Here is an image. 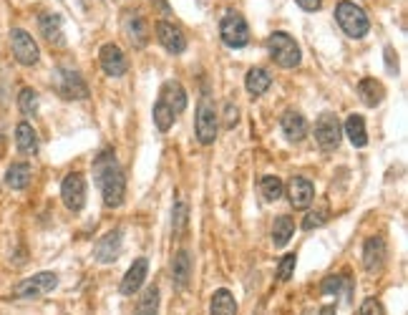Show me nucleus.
Listing matches in <instances>:
<instances>
[{
  "label": "nucleus",
  "mask_w": 408,
  "mask_h": 315,
  "mask_svg": "<svg viewBox=\"0 0 408 315\" xmlns=\"http://www.w3.org/2000/svg\"><path fill=\"white\" fill-rule=\"evenodd\" d=\"M343 283H346V277L343 275H328L325 280H323V288H321L323 295H338Z\"/></svg>",
  "instance_id": "obj_36"
},
{
  "label": "nucleus",
  "mask_w": 408,
  "mask_h": 315,
  "mask_svg": "<svg viewBox=\"0 0 408 315\" xmlns=\"http://www.w3.org/2000/svg\"><path fill=\"white\" fill-rule=\"evenodd\" d=\"M94 174H96V184L101 189V197H104V204L108 209L121 207L126 195V176L121 172L119 162L113 157V151H101L99 157L94 159Z\"/></svg>",
  "instance_id": "obj_1"
},
{
  "label": "nucleus",
  "mask_w": 408,
  "mask_h": 315,
  "mask_svg": "<svg viewBox=\"0 0 408 315\" xmlns=\"http://www.w3.org/2000/svg\"><path fill=\"white\" fill-rule=\"evenodd\" d=\"M302 315H315V313H313V310H305V313H302Z\"/></svg>",
  "instance_id": "obj_43"
},
{
  "label": "nucleus",
  "mask_w": 408,
  "mask_h": 315,
  "mask_svg": "<svg viewBox=\"0 0 408 315\" xmlns=\"http://www.w3.org/2000/svg\"><path fill=\"white\" fill-rule=\"evenodd\" d=\"M99 61H101V69L106 71L111 78H121L126 74V56L121 53V48L116 43L101 46Z\"/></svg>",
  "instance_id": "obj_15"
},
{
  "label": "nucleus",
  "mask_w": 408,
  "mask_h": 315,
  "mask_svg": "<svg viewBox=\"0 0 408 315\" xmlns=\"http://www.w3.org/2000/svg\"><path fill=\"white\" fill-rule=\"evenodd\" d=\"M358 315H384V305H381L376 298H368V300L360 305Z\"/></svg>",
  "instance_id": "obj_37"
},
{
  "label": "nucleus",
  "mask_w": 408,
  "mask_h": 315,
  "mask_svg": "<svg viewBox=\"0 0 408 315\" xmlns=\"http://www.w3.org/2000/svg\"><path fill=\"white\" fill-rule=\"evenodd\" d=\"M31 164H25V162H15L8 167L6 172V184L10 189H25L28 184H31Z\"/></svg>",
  "instance_id": "obj_27"
},
{
  "label": "nucleus",
  "mask_w": 408,
  "mask_h": 315,
  "mask_svg": "<svg viewBox=\"0 0 408 315\" xmlns=\"http://www.w3.org/2000/svg\"><path fill=\"white\" fill-rule=\"evenodd\" d=\"M61 200L69 212H81L86 207V179L78 172H71L61 182Z\"/></svg>",
  "instance_id": "obj_8"
},
{
  "label": "nucleus",
  "mask_w": 408,
  "mask_h": 315,
  "mask_svg": "<svg viewBox=\"0 0 408 315\" xmlns=\"http://www.w3.org/2000/svg\"><path fill=\"white\" fill-rule=\"evenodd\" d=\"M220 36L225 41V46H230V48H245L250 43V25H247V20L239 13L227 10L220 23Z\"/></svg>",
  "instance_id": "obj_6"
},
{
  "label": "nucleus",
  "mask_w": 408,
  "mask_h": 315,
  "mask_svg": "<svg viewBox=\"0 0 408 315\" xmlns=\"http://www.w3.org/2000/svg\"><path fill=\"white\" fill-rule=\"evenodd\" d=\"M358 96H360V101H363L365 106H371V108H376L381 101L386 99V88H384V83L381 81H376V78H360V83H358Z\"/></svg>",
  "instance_id": "obj_23"
},
{
  "label": "nucleus",
  "mask_w": 408,
  "mask_h": 315,
  "mask_svg": "<svg viewBox=\"0 0 408 315\" xmlns=\"http://www.w3.org/2000/svg\"><path fill=\"white\" fill-rule=\"evenodd\" d=\"M157 38L159 43L169 53H174V56L184 53V48H187V38H184L182 28H176L174 23H167V20H159L157 23Z\"/></svg>",
  "instance_id": "obj_14"
},
{
  "label": "nucleus",
  "mask_w": 408,
  "mask_h": 315,
  "mask_svg": "<svg viewBox=\"0 0 408 315\" xmlns=\"http://www.w3.org/2000/svg\"><path fill=\"white\" fill-rule=\"evenodd\" d=\"M335 18H338V25L343 28V33L351 38H363L365 33L371 31L368 15L353 0H340L338 8H335Z\"/></svg>",
  "instance_id": "obj_3"
},
{
  "label": "nucleus",
  "mask_w": 408,
  "mask_h": 315,
  "mask_svg": "<svg viewBox=\"0 0 408 315\" xmlns=\"http://www.w3.org/2000/svg\"><path fill=\"white\" fill-rule=\"evenodd\" d=\"M10 48L13 56L20 66H36L38 58H41V50H38V43L33 41V36L23 28H13L10 31Z\"/></svg>",
  "instance_id": "obj_9"
},
{
  "label": "nucleus",
  "mask_w": 408,
  "mask_h": 315,
  "mask_svg": "<svg viewBox=\"0 0 408 315\" xmlns=\"http://www.w3.org/2000/svg\"><path fill=\"white\" fill-rule=\"evenodd\" d=\"M38 31L43 33V38L48 41V43H63V20L58 13H41L38 15Z\"/></svg>",
  "instance_id": "obj_20"
},
{
  "label": "nucleus",
  "mask_w": 408,
  "mask_h": 315,
  "mask_svg": "<svg viewBox=\"0 0 408 315\" xmlns=\"http://www.w3.org/2000/svg\"><path fill=\"white\" fill-rule=\"evenodd\" d=\"M217 129H220V121H217V106L209 96H202L199 106H197V119H195V134L197 141L202 146L214 144L217 139Z\"/></svg>",
  "instance_id": "obj_4"
},
{
  "label": "nucleus",
  "mask_w": 408,
  "mask_h": 315,
  "mask_svg": "<svg viewBox=\"0 0 408 315\" xmlns=\"http://www.w3.org/2000/svg\"><path fill=\"white\" fill-rule=\"evenodd\" d=\"M56 86H58V94L63 99H71V101H83L88 99V83L81 78V74L73 69H61L56 76Z\"/></svg>",
  "instance_id": "obj_10"
},
{
  "label": "nucleus",
  "mask_w": 408,
  "mask_h": 315,
  "mask_svg": "<svg viewBox=\"0 0 408 315\" xmlns=\"http://www.w3.org/2000/svg\"><path fill=\"white\" fill-rule=\"evenodd\" d=\"M267 50H270L272 61H275L277 66H283V69H295L302 61L300 46H297V41L290 36V33H283V31L270 33V38H267Z\"/></svg>",
  "instance_id": "obj_2"
},
{
  "label": "nucleus",
  "mask_w": 408,
  "mask_h": 315,
  "mask_svg": "<svg viewBox=\"0 0 408 315\" xmlns=\"http://www.w3.org/2000/svg\"><path fill=\"white\" fill-rule=\"evenodd\" d=\"M285 195H288L290 204L295 209H308L315 200V187L310 179H305V176H293Z\"/></svg>",
  "instance_id": "obj_13"
},
{
  "label": "nucleus",
  "mask_w": 408,
  "mask_h": 315,
  "mask_svg": "<svg viewBox=\"0 0 408 315\" xmlns=\"http://www.w3.org/2000/svg\"><path fill=\"white\" fill-rule=\"evenodd\" d=\"M386 255H388V250H386L384 237H368L363 245V267L368 272L384 270Z\"/></svg>",
  "instance_id": "obj_17"
},
{
  "label": "nucleus",
  "mask_w": 408,
  "mask_h": 315,
  "mask_svg": "<svg viewBox=\"0 0 408 315\" xmlns=\"http://www.w3.org/2000/svg\"><path fill=\"white\" fill-rule=\"evenodd\" d=\"M56 285H58V275L45 270V272H38V275L20 280V283L13 288V295L20 298V300H36V298L48 295L50 290H56Z\"/></svg>",
  "instance_id": "obj_5"
},
{
  "label": "nucleus",
  "mask_w": 408,
  "mask_h": 315,
  "mask_svg": "<svg viewBox=\"0 0 408 315\" xmlns=\"http://www.w3.org/2000/svg\"><path fill=\"white\" fill-rule=\"evenodd\" d=\"M260 192L267 202H277L280 197L285 195V187H283V179L280 176H262V182H260Z\"/></svg>",
  "instance_id": "obj_32"
},
{
  "label": "nucleus",
  "mask_w": 408,
  "mask_h": 315,
  "mask_svg": "<svg viewBox=\"0 0 408 315\" xmlns=\"http://www.w3.org/2000/svg\"><path fill=\"white\" fill-rule=\"evenodd\" d=\"M15 146H18V151L25 154V157H36L38 154L36 129H33L28 121H20V124L15 126Z\"/></svg>",
  "instance_id": "obj_22"
},
{
  "label": "nucleus",
  "mask_w": 408,
  "mask_h": 315,
  "mask_svg": "<svg viewBox=\"0 0 408 315\" xmlns=\"http://www.w3.org/2000/svg\"><path fill=\"white\" fill-rule=\"evenodd\" d=\"M151 3H154L162 13H169V3H167V0H151Z\"/></svg>",
  "instance_id": "obj_41"
},
{
  "label": "nucleus",
  "mask_w": 408,
  "mask_h": 315,
  "mask_svg": "<svg viewBox=\"0 0 408 315\" xmlns=\"http://www.w3.org/2000/svg\"><path fill=\"white\" fill-rule=\"evenodd\" d=\"M121 245H124L121 230H111V232L101 234V239L94 245L96 262H101V265L116 262V260H119V255H121Z\"/></svg>",
  "instance_id": "obj_12"
},
{
  "label": "nucleus",
  "mask_w": 408,
  "mask_h": 315,
  "mask_svg": "<svg viewBox=\"0 0 408 315\" xmlns=\"http://www.w3.org/2000/svg\"><path fill=\"white\" fill-rule=\"evenodd\" d=\"M121 28H124L126 38H129V43L134 48H144L149 43V23L139 10H126L124 18H121Z\"/></svg>",
  "instance_id": "obj_11"
},
{
  "label": "nucleus",
  "mask_w": 408,
  "mask_h": 315,
  "mask_svg": "<svg viewBox=\"0 0 408 315\" xmlns=\"http://www.w3.org/2000/svg\"><path fill=\"white\" fill-rule=\"evenodd\" d=\"M146 275H149V260L139 258L132 262V267L126 270L124 280H121V295H136L141 285H144Z\"/></svg>",
  "instance_id": "obj_16"
},
{
  "label": "nucleus",
  "mask_w": 408,
  "mask_h": 315,
  "mask_svg": "<svg viewBox=\"0 0 408 315\" xmlns=\"http://www.w3.org/2000/svg\"><path fill=\"white\" fill-rule=\"evenodd\" d=\"M295 3L302 8V10H308V13H315V10H321L323 8V0H295Z\"/></svg>",
  "instance_id": "obj_39"
},
{
  "label": "nucleus",
  "mask_w": 408,
  "mask_h": 315,
  "mask_svg": "<svg viewBox=\"0 0 408 315\" xmlns=\"http://www.w3.org/2000/svg\"><path fill=\"white\" fill-rule=\"evenodd\" d=\"M328 220V209H313V212L305 214L302 220V230H315V227H323Z\"/></svg>",
  "instance_id": "obj_35"
},
{
  "label": "nucleus",
  "mask_w": 408,
  "mask_h": 315,
  "mask_svg": "<svg viewBox=\"0 0 408 315\" xmlns=\"http://www.w3.org/2000/svg\"><path fill=\"white\" fill-rule=\"evenodd\" d=\"M151 116H154V124H157L159 132H169L171 124H174V113H171V108L164 104V101H157L154 104V108H151Z\"/></svg>",
  "instance_id": "obj_31"
},
{
  "label": "nucleus",
  "mask_w": 408,
  "mask_h": 315,
  "mask_svg": "<svg viewBox=\"0 0 408 315\" xmlns=\"http://www.w3.org/2000/svg\"><path fill=\"white\" fill-rule=\"evenodd\" d=\"M159 101H164L167 106L171 108V113H182L187 108V91L179 81H167L162 86V94H159Z\"/></svg>",
  "instance_id": "obj_19"
},
{
  "label": "nucleus",
  "mask_w": 408,
  "mask_h": 315,
  "mask_svg": "<svg viewBox=\"0 0 408 315\" xmlns=\"http://www.w3.org/2000/svg\"><path fill=\"white\" fill-rule=\"evenodd\" d=\"M321 315H338V310H335V305H323Z\"/></svg>",
  "instance_id": "obj_42"
},
{
  "label": "nucleus",
  "mask_w": 408,
  "mask_h": 315,
  "mask_svg": "<svg viewBox=\"0 0 408 315\" xmlns=\"http://www.w3.org/2000/svg\"><path fill=\"white\" fill-rule=\"evenodd\" d=\"M343 134H348L351 144L358 146V149H363V146L368 144V132H365V121H363V116H358V113H351V116H348L346 126H343Z\"/></svg>",
  "instance_id": "obj_25"
},
{
  "label": "nucleus",
  "mask_w": 408,
  "mask_h": 315,
  "mask_svg": "<svg viewBox=\"0 0 408 315\" xmlns=\"http://www.w3.org/2000/svg\"><path fill=\"white\" fill-rule=\"evenodd\" d=\"M280 126H283V134L288 141L297 144V141L308 136V119L300 111H285L283 119H280Z\"/></svg>",
  "instance_id": "obj_18"
},
{
  "label": "nucleus",
  "mask_w": 408,
  "mask_h": 315,
  "mask_svg": "<svg viewBox=\"0 0 408 315\" xmlns=\"http://www.w3.org/2000/svg\"><path fill=\"white\" fill-rule=\"evenodd\" d=\"M293 234H295V222H293V217L280 214L275 220V225H272V242H275V247H285L290 239H293Z\"/></svg>",
  "instance_id": "obj_28"
},
{
  "label": "nucleus",
  "mask_w": 408,
  "mask_h": 315,
  "mask_svg": "<svg viewBox=\"0 0 408 315\" xmlns=\"http://www.w3.org/2000/svg\"><path fill=\"white\" fill-rule=\"evenodd\" d=\"M157 313H159V288L157 285H151V288H146L144 293L139 295L134 315H157Z\"/></svg>",
  "instance_id": "obj_29"
},
{
  "label": "nucleus",
  "mask_w": 408,
  "mask_h": 315,
  "mask_svg": "<svg viewBox=\"0 0 408 315\" xmlns=\"http://www.w3.org/2000/svg\"><path fill=\"white\" fill-rule=\"evenodd\" d=\"M270 83H272V76L267 74L265 69H250L247 71V76H245V88H247V94L250 96H262L267 88H270Z\"/></svg>",
  "instance_id": "obj_26"
},
{
  "label": "nucleus",
  "mask_w": 408,
  "mask_h": 315,
  "mask_svg": "<svg viewBox=\"0 0 408 315\" xmlns=\"http://www.w3.org/2000/svg\"><path fill=\"white\" fill-rule=\"evenodd\" d=\"M386 61H388V69L396 74L398 71V63H393V48H386Z\"/></svg>",
  "instance_id": "obj_40"
},
{
  "label": "nucleus",
  "mask_w": 408,
  "mask_h": 315,
  "mask_svg": "<svg viewBox=\"0 0 408 315\" xmlns=\"http://www.w3.org/2000/svg\"><path fill=\"white\" fill-rule=\"evenodd\" d=\"M295 265H297V255L295 252H288V255L280 260V265H277V280H280V283H288L290 277H293V272H295Z\"/></svg>",
  "instance_id": "obj_34"
},
{
  "label": "nucleus",
  "mask_w": 408,
  "mask_h": 315,
  "mask_svg": "<svg viewBox=\"0 0 408 315\" xmlns=\"http://www.w3.org/2000/svg\"><path fill=\"white\" fill-rule=\"evenodd\" d=\"M237 119H239L237 106H234V104H227L225 106V129H232V126L237 124Z\"/></svg>",
  "instance_id": "obj_38"
},
{
  "label": "nucleus",
  "mask_w": 408,
  "mask_h": 315,
  "mask_svg": "<svg viewBox=\"0 0 408 315\" xmlns=\"http://www.w3.org/2000/svg\"><path fill=\"white\" fill-rule=\"evenodd\" d=\"M38 106H41V99H38V91L31 86H25L18 94V108L23 116H36Z\"/></svg>",
  "instance_id": "obj_30"
},
{
  "label": "nucleus",
  "mask_w": 408,
  "mask_h": 315,
  "mask_svg": "<svg viewBox=\"0 0 408 315\" xmlns=\"http://www.w3.org/2000/svg\"><path fill=\"white\" fill-rule=\"evenodd\" d=\"M187 222H189V207L187 202L179 200L174 204V212H171V225H174V234L176 237H182L184 230H187Z\"/></svg>",
  "instance_id": "obj_33"
},
{
  "label": "nucleus",
  "mask_w": 408,
  "mask_h": 315,
  "mask_svg": "<svg viewBox=\"0 0 408 315\" xmlns=\"http://www.w3.org/2000/svg\"><path fill=\"white\" fill-rule=\"evenodd\" d=\"M340 139H343V126L335 113L325 111L318 116L315 121V141L323 151H333L340 146Z\"/></svg>",
  "instance_id": "obj_7"
},
{
  "label": "nucleus",
  "mask_w": 408,
  "mask_h": 315,
  "mask_svg": "<svg viewBox=\"0 0 408 315\" xmlns=\"http://www.w3.org/2000/svg\"><path fill=\"white\" fill-rule=\"evenodd\" d=\"M171 280L179 290H184L192 280V255L187 250H179L171 260Z\"/></svg>",
  "instance_id": "obj_21"
},
{
  "label": "nucleus",
  "mask_w": 408,
  "mask_h": 315,
  "mask_svg": "<svg viewBox=\"0 0 408 315\" xmlns=\"http://www.w3.org/2000/svg\"><path fill=\"white\" fill-rule=\"evenodd\" d=\"M209 315H237V300H234V295L227 288H220L212 293Z\"/></svg>",
  "instance_id": "obj_24"
}]
</instances>
